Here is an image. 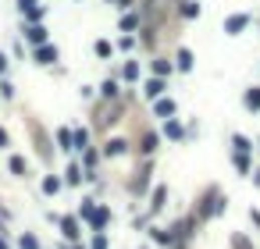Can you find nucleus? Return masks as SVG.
<instances>
[{
  "label": "nucleus",
  "mask_w": 260,
  "mask_h": 249,
  "mask_svg": "<svg viewBox=\"0 0 260 249\" xmlns=\"http://www.w3.org/2000/svg\"><path fill=\"white\" fill-rule=\"evenodd\" d=\"M235 168H239L242 175L249 171V157H246V153H235Z\"/></svg>",
  "instance_id": "obj_13"
},
{
  "label": "nucleus",
  "mask_w": 260,
  "mask_h": 249,
  "mask_svg": "<svg viewBox=\"0 0 260 249\" xmlns=\"http://www.w3.org/2000/svg\"><path fill=\"white\" fill-rule=\"evenodd\" d=\"M143 150L154 153V150H157V136H146V139H143Z\"/></svg>",
  "instance_id": "obj_21"
},
{
  "label": "nucleus",
  "mask_w": 260,
  "mask_h": 249,
  "mask_svg": "<svg viewBox=\"0 0 260 249\" xmlns=\"http://www.w3.org/2000/svg\"><path fill=\"white\" fill-rule=\"evenodd\" d=\"M154 71L157 75H171V61H154Z\"/></svg>",
  "instance_id": "obj_14"
},
{
  "label": "nucleus",
  "mask_w": 260,
  "mask_h": 249,
  "mask_svg": "<svg viewBox=\"0 0 260 249\" xmlns=\"http://www.w3.org/2000/svg\"><path fill=\"white\" fill-rule=\"evenodd\" d=\"M25 36H29V43H36V47H43V43H47V29H43V25H29V29H25Z\"/></svg>",
  "instance_id": "obj_3"
},
{
  "label": "nucleus",
  "mask_w": 260,
  "mask_h": 249,
  "mask_svg": "<svg viewBox=\"0 0 260 249\" xmlns=\"http://www.w3.org/2000/svg\"><path fill=\"white\" fill-rule=\"evenodd\" d=\"M57 189H61V182H57V178H47V182H43V192H50V196H54Z\"/></svg>",
  "instance_id": "obj_20"
},
{
  "label": "nucleus",
  "mask_w": 260,
  "mask_h": 249,
  "mask_svg": "<svg viewBox=\"0 0 260 249\" xmlns=\"http://www.w3.org/2000/svg\"><path fill=\"white\" fill-rule=\"evenodd\" d=\"M246 107L249 110H260V89H249L246 93Z\"/></svg>",
  "instance_id": "obj_10"
},
{
  "label": "nucleus",
  "mask_w": 260,
  "mask_h": 249,
  "mask_svg": "<svg viewBox=\"0 0 260 249\" xmlns=\"http://www.w3.org/2000/svg\"><path fill=\"white\" fill-rule=\"evenodd\" d=\"M96 54H100V57H107V54H110V43H107V39H100V43H96Z\"/></svg>",
  "instance_id": "obj_23"
},
{
  "label": "nucleus",
  "mask_w": 260,
  "mask_h": 249,
  "mask_svg": "<svg viewBox=\"0 0 260 249\" xmlns=\"http://www.w3.org/2000/svg\"><path fill=\"white\" fill-rule=\"evenodd\" d=\"M18 8H22V15H25V18H29L32 25H36V22L43 18V8L36 4V0H18Z\"/></svg>",
  "instance_id": "obj_1"
},
{
  "label": "nucleus",
  "mask_w": 260,
  "mask_h": 249,
  "mask_svg": "<svg viewBox=\"0 0 260 249\" xmlns=\"http://www.w3.org/2000/svg\"><path fill=\"white\" fill-rule=\"evenodd\" d=\"M61 228H64V235H68V238H79V221H75V217H64V221H61Z\"/></svg>",
  "instance_id": "obj_6"
},
{
  "label": "nucleus",
  "mask_w": 260,
  "mask_h": 249,
  "mask_svg": "<svg viewBox=\"0 0 260 249\" xmlns=\"http://www.w3.org/2000/svg\"><path fill=\"white\" fill-rule=\"evenodd\" d=\"M178 68H182V71L193 68V54H189V50H178Z\"/></svg>",
  "instance_id": "obj_11"
},
{
  "label": "nucleus",
  "mask_w": 260,
  "mask_h": 249,
  "mask_svg": "<svg viewBox=\"0 0 260 249\" xmlns=\"http://www.w3.org/2000/svg\"><path fill=\"white\" fill-rule=\"evenodd\" d=\"M125 78H139V64H136V61L125 64Z\"/></svg>",
  "instance_id": "obj_19"
},
{
  "label": "nucleus",
  "mask_w": 260,
  "mask_h": 249,
  "mask_svg": "<svg viewBox=\"0 0 260 249\" xmlns=\"http://www.w3.org/2000/svg\"><path fill=\"white\" fill-rule=\"evenodd\" d=\"M36 61H40V64H54L57 61V47H36Z\"/></svg>",
  "instance_id": "obj_4"
},
{
  "label": "nucleus",
  "mask_w": 260,
  "mask_h": 249,
  "mask_svg": "<svg viewBox=\"0 0 260 249\" xmlns=\"http://www.w3.org/2000/svg\"><path fill=\"white\" fill-rule=\"evenodd\" d=\"M232 143H235V150H239V153H249V150H253L246 136H232Z\"/></svg>",
  "instance_id": "obj_12"
},
{
  "label": "nucleus",
  "mask_w": 260,
  "mask_h": 249,
  "mask_svg": "<svg viewBox=\"0 0 260 249\" xmlns=\"http://www.w3.org/2000/svg\"><path fill=\"white\" fill-rule=\"evenodd\" d=\"M22 249H40V242H36L32 235H22Z\"/></svg>",
  "instance_id": "obj_22"
},
{
  "label": "nucleus",
  "mask_w": 260,
  "mask_h": 249,
  "mask_svg": "<svg viewBox=\"0 0 260 249\" xmlns=\"http://www.w3.org/2000/svg\"><path fill=\"white\" fill-rule=\"evenodd\" d=\"M157 114L161 117H171L175 114V100H157Z\"/></svg>",
  "instance_id": "obj_8"
},
{
  "label": "nucleus",
  "mask_w": 260,
  "mask_h": 249,
  "mask_svg": "<svg viewBox=\"0 0 260 249\" xmlns=\"http://www.w3.org/2000/svg\"><path fill=\"white\" fill-rule=\"evenodd\" d=\"M168 136H171V139H178V136H182V129H178L175 121H168Z\"/></svg>",
  "instance_id": "obj_25"
},
{
  "label": "nucleus",
  "mask_w": 260,
  "mask_h": 249,
  "mask_svg": "<svg viewBox=\"0 0 260 249\" xmlns=\"http://www.w3.org/2000/svg\"><path fill=\"white\" fill-rule=\"evenodd\" d=\"M118 4H121V8H128V0H118Z\"/></svg>",
  "instance_id": "obj_30"
},
{
  "label": "nucleus",
  "mask_w": 260,
  "mask_h": 249,
  "mask_svg": "<svg viewBox=\"0 0 260 249\" xmlns=\"http://www.w3.org/2000/svg\"><path fill=\"white\" fill-rule=\"evenodd\" d=\"M4 71H8V57H4V54H0V75H4Z\"/></svg>",
  "instance_id": "obj_28"
},
{
  "label": "nucleus",
  "mask_w": 260,
  "mask_h": 249,
  "mask_svg": "<svg viewBox=\"0 0 260 249\" xmlns=\"http://www.w3.org/2000/svg\"><path fill=\"white\" fill-rule=\"evenodd\" d=\"M161 93H164V82H161V78L146 82V96H150V100H161Z\"/></svg>",
  "instance_id": "obj_5"
},
{
  "label": "nucleus",
  "mask_w": 260,
  "mask_h": 249,
  "mask_svg": "<svg viewBox=\"0 0 260 249\" xmlns=\"http://www.w3.org/2000/svg\"><path fill=\"white\" fill-rule=\"evenodd\" d=\"M82 178V168H79V164H71V168H68V182H79Z\"/></svg>",
  "instance_id": "obj_18"
},
{
  "label": "nucleus",
  "mask_w": 260,
  "mask_h": 249,
  "mask_svg": "<svg viewBox=\"0 0 260 249\" xmlns=\"http://www.w3.org/2000/svg\"><path fill=\"white\" fill-rule=\"evenodd\" d=\"M136 22H139L136 15H125V22H121V29H136Z\"/></svg>",
  "instance_id": "obj_26"
},
{
  "label": "nucleus",
  "mask_w": 260,
  "mask_h": 249,
  "mask_svg": "<svg viewBox=\"0 0 260 249\" xmlns=\"http://www.w3.org/2000/svg\"><path fill=\"white\" fill-rule=\"evenodd\" d=\"M161 206H164V189H157V192H154V203H150V210H161Z\"/></svg>",
  "instance_id": "obj_17"
},
{
  "label": "nucleus",
  "mask_w": 260,
  "mask_h": 249,
  "mask_svg": "<svg viewBox=\"0 0 260 249\" xmlns=\"http://www.w3.org/2000/svg\"><path fill=\"white\" fill-rule=\"evenodd\" d=\"M125 146H128L125 139H110V143H107V157H121V153H125Z\"/></svg>",
  "instance_id": "obj_7"
},
{
  "label": "nucleus",
  "mask_w": 260,
  "mask_h": 249,
  "mask_svg": "<svg viewBox=\"0 0 260 249\" xmlns=\"http://www.w3.org/2000/svg\"><path fill=\"white\" fill-rule=\"evenodd\" d=\"M93 249H107V238H103V235H96V238H93Z\"/></svg>",
  "instance_id": "obj_27"
},
{
  "label": "nucleus",
  "mask_w": 260,
  "mask_h": 249,
  "mask_svg": "<svg viewBox=\"0 0 260 249\" xmlns=\"http://www.w3.org/2000/svg\"><path fill=\"white\" fill-rule=\"evenodd\" d=\"M246 25H249V15H232V18L225 22V32H228V36H239Z\"/></svg>",
  "instance_id": "obj_2"
},
{
  "label": "nucleus",
  "mask_w": 260,
  "mask_h": 249,
  "mask_svg": "<svg viewBox=\"0 0 260 249\" xmlns=\"http://www.w3.org/2000/svg\"><path fill=\"white\" fill-rule=\"evenodd\" d=\"M86 143H89V132H86V129H79V132H75V150H82Z\"/></svg>",
  "instance_id": "obj_15"
},
{
  "label": "nucleus",
  "mask_w": 260,
  "mask_h": 249,
  "mask_svg": "<svg viewBox=\"0 0 260 249\" xmlns=\"http://www.w3.org/2000/svg\"><path fill=\"white\" fill-rule=\"evenodd\" d=\"M11 171H15V175H25V160H22V157H11Z\"/></svg>",
  "instance_id": "obj_16"
},
{
  "label": "nucleus",
  "mask_w": 260,
  "mask_h": 249,
  "mask_svg": "<svg viewBox=\"0 0 260 249\" xmlns=\"http://www.w3.org/2000/svg\"><path fill=\"white\" fill-rule=\"evenodd\" d=\"M0 146H8V132L4 129H0Z\"/></svg>",
  "instance_id": "obj_29"
},
{
  "label": "nucleus",
  "mask_w": 260,
  "mask_h": 249,
  "mask_svg": "<svg viewBox=\"0 0 260 249\" xmlns=\"http://www.w3.org/2000/svg\"><path fill=\"white\" fill-rule=\"evenodd\" d=\"M103 96H118V86H114V82H103Z\"/></svg>",
  "instance_id": "obj_24"
},
{
  "label": "nucleus",
  "mask_w": 260,
  "mask_h": 249,
  "mask_svg": "<svg viewBox=\"0 0 260 249\" xmlns=\"http://www.w3.org/2000/svg\"><path fill=\"white\" fill-rule=\"evenodd\" d=\"M57 143H61L64 150H75V146H71V143H75V136H71L68 129H61V132H57Z\"/></svg>",
  "instance_id": "obj_9"
}]
</instances>
